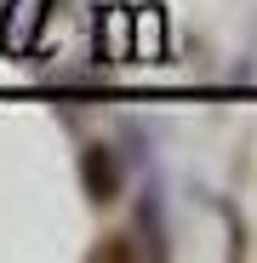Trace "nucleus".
Returning a JSON list of instances; mask_svg holds the SVG:
<instances>
[{"instance_id":"nucleus-1","label":"nucleus","mask_w":257,"mask_h":263,"mask_svg":"<svg viewBox=\"0 0 257 263\" xmlns=\"http://www.w3.org/2000/svg\"><path fill=\"white\" fill-rule=\"evenodd\" d=\"M74 178H80V195L92 206H114L120 189H126V155L114 143L92 138V143H80V155H74Z\"/></svg>"},{"instance_id":"nucleus-2","label":"nucleus","mask_w":257,"mask_h":263,"mask_svg":"<svg viewBox=\"0 0 257 263\" xmlns=\"http://www.w3.org/2000/svg\"><path fill=\"white\" fill-rule=\"evenodd\" d=\"M137 235H143V257H166L171 252V217H166V189L149 178L137 195Z\"/></svg>"},{"instance_id":"nucleus-3","label":"nucleus","mask_w":257,"mask_h":263,"mask_svg":"<svg viewBox=\"0 0 257 263\" xmlns=\"http://www.w3.org/2000/svg\"><path fill=\"white\" fill-rule=\"evenodd\" d=\"M120 143H132L126 155H132L143 172H154V138L143 132V120H120Z\"/></svg>"},{"instance_id":"nucleus-4","label":"nucleus","mask_w":257,"mask_h":263,"mask_svg":"<svg viewBox=\"0 0 257 263\" xmlns=\"http://www.w3.org/2000/svg\"><path fill=\"white\" fill-rule=\"evenodd\" d=\"M92 257H143V246H126V235H109L103 246H92Z\"/></svg>"}]
</instances>
